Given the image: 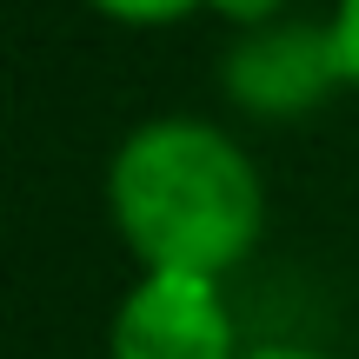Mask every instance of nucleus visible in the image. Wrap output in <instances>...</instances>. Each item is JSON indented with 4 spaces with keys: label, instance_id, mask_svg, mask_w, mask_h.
Returning a JSON list of instances; mask_svg holds the SVG:
<instances>
[{
    "label": "nucleus",
    "instance_id": "obj_4",
    "mask_svg": "<svg viewBox=\"0 0 359 359\" xmlns=\"http://www.w3.org/2000/svg\"><path fill=\"white\" fill-rule=\"evenodd\" d=\"M107 20H127V27H167L180 13H193L200 0H93Z\"/></svg>",
    "mask_w": 359,
    "mask_h": 359
},
{
    "label": "nucleus",
    "instance_id": "obj_6",
    "mask_svg": "<svg viewBox=\"0 0 359 359\" xmlns=\"http://www.w3.org/2000/svg\"><path fill=\"white\" fill-rule=\"evenodd\" d=\"M206 7H219L226 20H246V27H259L273 7H280V0H206Z\"/></svg>",
    "mask_w": 359,
    "mask_h": 359
},
{
    "label": "nucleus",
    "instance_id": "obj_5",
    "mask_svg": "<svg viewBox=\"0 0 359 359\" xmlns=\"http://www.w3.org/2000/svg\"><path fill=\"white\" fill-rule=\"evenodd\" d=\"M326 34H333L339 80H353V87H359V0H339V7H333V20H326Z\"/></svg>",
    "mask_w": 359,
    "mask_h": 359
},
{
    "label": "nucleus",
    "instance_id": "obj_3",
    "mask_svg": "<svg viewBox=\"0 0 359 359\" xmlns=\"http://www.w3.org/2000/svg\"><path fill=\"white\" fill-rule=\"evenodd\" d=\"M333 80H339V60H333V34L326 27H259V34H246L226 53L219 87L240 107H253V114L286 120V114L320 107L333 93Z\"/></svg>",
    "mask_w": 359,
    "mask_h": 359
},
{
    "label": "nucleus",
    "instance_id": "obj_1",
    "mask_svg": "<svg viewBox=\"0 0 359 359\" xmlns=\"http://www.w3.org/2000/svg\"><path fill=\"white\" fill-rule=\"evenodd\" d=\"M114 226L147 273H200L219 280L259 240V173L240 140L206 120H147L107 173Z\"/></svg>",
    "mask_w": 359,
    "mask_h": 359
},
{
    "label": "nucleus",
    "instance_id": "obj_2",
    "mask_svg": "<svg viewBox=\"0 0 359 359\" xmlns=\"http://www.w3.org/2000/svg\"><path fill=\"white\" fill-rule=\"evenodd\" d=\"M114 359H240L219 280L147 273L114 313Z\"/></svg>",
    "mask_w": 359,
    "mask_h": 359
},
{
    "label": "nucleus",
    "instance_id": "obj_7",
    "mask_svg": "<svg viewBox=\"0 0 359 359\" xmlns=\"http://www.w3.org/2000/svg\"><path fill=\"white\" fill-rule=\"evenodd\" d=\"M240 359H326V353H306V346H253Z\"/></svg>",
    "mask_w": 359,
    "mask_h": 359
}]
</instances>
